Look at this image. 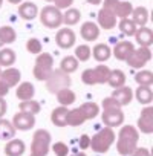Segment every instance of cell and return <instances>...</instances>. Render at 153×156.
Masks as SVG:
<instances>
[{"label":"cell","instance_id":"6da1fadb","mask_svg":"<svg viewBox=\"0 0 153 156\" xmlns=\"http://www.w3.org/2000/svg\"><path fill=\"white\" fill-rule=\"evenodd\" d=\"M116 141V150L121 156H130L135 148L138 147L139 141V132L133 126H123L119 129Z\"/></svg>","mask_w":153,"mask_h":156},{"label":"cell","instance_id":"7a4b0ae2","mask_svg":"<svg viewBox=\"0 0 153 156\" xmlns=\"http://www.w3.org/2000/svg\"><path fill=\"white\" fill-rule=\"evenodd\" d=\"M116 139V135L113 132V129L110 127H104L101 130H98L92 138H91V147L95 153H107L109 148L113 145Z\"/></svg>","mask_w":153,"mask_h":156},{"label":"cell","instance_id":"3957f363","mask_svg":"<svg viewBox=\"0 0 153 156\" xmlns=\"http://www.w3.org/2000/svg\"><path fill=\"white\" fill-rule=\"evenodd\" d=\"M110 69L104 64H98L94 69H86L81 73V81L87 86H95V84H106L109 80Z\"/></svg>","mask_w":153,"mask_h":156},{"label":"cell","instance_id":"277c9868","mask_svg":"<svg viewBox=\"0 0 153 156\" xmlns=\"http://www.w3.org/2000/svg\"><path fill=\"white\" fill-rule=\"evenodd\" d=\"M52 70H54L52 54H48V52L38 54L35 58V64H34V76L38 81H46Z\"/></svg>","mask_w":153,"mask_h":156},{"label":"cell","instance_id":"5b68a950","mask_svg":"<svg viewBox=\"0 0 153 156\" xmlns=\"http://www.w3.org/2000/svg\"><path fill=\"white\" fill-rule=\"evenodd\" d=\"M72 84V80H70V75L60 70V69H54L51 72V75L48 76L46 80V89L51 92V94H57L58 90L61 89H66V87H70Z\"/></svg>","mask_w":153,"mask_h":156},{"label":"cell","instance_id":"8992f818","mask_svg":"<svg viewBox=\"0 0 153 156\" xmlns=\"http://www.w3.org/2000/svg\"><path fill=\"white\" fill-rule=\"evenodd\" d=\"M51 133L44 129H40L34 133L32 136V144H31V153L37 156H46L51 150Z\"/></svg>","mask_w":153,"mask_h":156},{"label":"cell","instance_id":"52a82bcc","mask_svg":"<svg viewBox=\"0 0 153 156\" xmlns=\"http://www.w3.org/2000/svg\"><path fill=\"white\" fill-rule=\"evenodd\" d=\"M38 14H40L41 25L49 29H57L63 25V12L60 9H57L54 5L44 6L41 11H38Z\"/></svg>","mask_w":153,"mask_h":156},{"label":"cell","instance_id":"ba28073f","mask_svg":"<svg viewBox=\"0 0 153 156\" xmlns=\"http://www.w3.org/2000/svg\"><path fill=\"white\" fill-rule=\"evenodd\" d=\"M151 60V49L150 48H144L139 46L138 49H133L130 52V55L127 57V64L133 69H141L144 67L148 61Z\"/></svg>","mask_w":153,"mask_h":156},{"label":"cell","instance_id":"9c48e42d","mask_svg":"<svg viewBox=\"0 0 153 156\" xmlns=\"http://www.w3.org/2000/svg\"><path fill=\"white\" fill-rule=\"evenodd\" d=\"M138 132L141 133H145V135H150L153 133V107L148 104L145 106L141 113H139V118H138V126H136Z\"/></svg>","mask_w":153,"mask_h":156},{"label":"cell","instance_id":"30bf717a","mask_svg":"<svg viewBox=\"0 0 153 156\" xmlns=\"http://www.w3.org/2000/svg\"><path fill=\"white\" fill-rule=\"evenodd\" d=\"M101 119L106 127H110V129L119 127L124 122V112L121 109H107V110H103Z\"/></svg>","mask_w":153,"mask_h":156},{"label":"cell","instance_id":"8fae6325","mask_svg":"<svg viewBox=\"0 0 153 156\" xmlns=\"http://www.w3.org/2000/svg\"><path fill=\"white\" fill-rule=\"evenodd\" d=\"M76 41V35L72 29H69L67 26L66 28H61L58 29L57 35H55V43L58 44V48L61 49H70Z\"/></svg>","mask_w":153,"mask_h":156},{"label":"cell","instance_id":"7c38bea8","mask_svg":"<svg viewBox=\"0 0 153 156\" xmlns=\"http://www.w3.org/2000/svg\"><path fill=\"white\" fill-rule=\"evenodd\" d=\"M12 126L16 130H31L35 126V115H29V113H23V112H17L12 118Z\"/></svg>","mask_w":153,"mask_h":156},{"label":"cell","instance_id":"4fadbf2b","mask_svg":"<svg viewBox=\"0 0 153 156\" xmlns=\"http://www.w3.org/2000/svg\"><path fill=\"white\" fill-rule=\"evenodd\" d=\"M98 26H100V29H106V31H109V29H113L115 26H116V16L113 14V11H110V9H106V8H101L100 11H98Z\"/></svg>","mask_w":153,"mask_h":156},{"label":"cell","instance_id":"5bb4252c","mask_svg":"<svg viewBox=\"0 0 153 156\" xmlns=\"http://www.w3.org/2000/svg\"><path fill=\"white\" fill-rule=\"evenodd\" d=\"M20 78H22V73L16 67H5V70H2V73H0V80H2L9 89L16 87L20 83Z\"/></svg>","mask_w":153,"mask_h":156},{"label":"cell","instance_id":"9a60e30c","mask_svg":"<svg viewBox=\"0 0 153 156\" xmlns=\"http://www.w3.org/2000/svg\"><path fill=\"white\" fill-rule=\"evenodd\" d=\"M112 98L116 100V103L124 107V106H129L133 100V89H130L129 86H121V87H116L113 92H112Z\"/></svg>","mask_w":153,"mask_h":156},{"label":"cell","instance_id":"2e32d148","mask_svg":"<svg viewBox=\"0 0 153 156\" xmlns=\"http://www.w3.org/2000/svg\"><path fill=\"white\" fill-rule=\"evenodd\" d=\"M133 49H135V44H133L132 41H127V40L118 41V43L115 44V48L112 49V55H113L116 60H119V61H126L127 57L130 55V52H132Z\"/></svg>","mask_w":153,"mask_h":156},{"label":"cell","instance_id":"e0dca14e","mask_svg":"<svg viewBox=\"0 0 153 156\" xmlns=\"http://www.w3.org/2000/svg\"><path fill=\"white\" fill-rule=\"evenodd\" d=\"M135 41L139 44V46H144V48H150L153 44V31L147 26H141L136 29L135 32Z\"/></svg>","mask_w":153,"mask_h":156},{"label":"cell","instance_id":"ac0fdd59","mask_svg":"<svg viewBox=\"0 0 153 156\" xmlns=\"http://www.w3.org/2000/svg\"><path fill=\"white\" fill-rule=\"evenodd\" d=\"M80 34H81V37L86 41H95L100 37V26L97 23H94V22H84L81 25Z\"/></svg>","mask_w":153,"mask_h":156},{"label":"cell","instance_id":"d6986e66","mask_svg":"<svg viewBox=\"0 0 153 156\" xmlns=\"http://www.w3.org/2000/svg\"><path fill=\"white\" fill-rule=\"evenodd\" d=\"M19 16L23 20H34L38 16V8L32 2H22L19 5Z\"/></svg>","mask_w":153,"mask_h":156},{"label":"cell","instance_id":"ffe728a7","mask_svg":"<svg viewBox=\"0 0 153 156\" xmlns=\"http://www.w3.org/2000/svg\"><path fill=\"white\" fill-rule=\"evenodd\" d=\"M130 17H132L130 20H132L138 28H141V26H147V23H148V9H147L145 6L133 8Z\"/></svg>","mask_w":153,"mask_h":156},{"label":"cell","instance_id":"44dd1931","mask_svg":"<svg viewBox=\"0 0 153 156\" xmlns=\"http://www.w3.org/2000/svg\"><path fill=\"white\" fill-rule=\"evenodd\" d=\"M35 95V87L32 83L29 81H23L17 86V90H16V97L20 100V101H26V100H32Z\"/></svg>","mask_w":153,"mask_h":156},{"label":"cell","instance_id":"7402d4cb","mask_svg":"<svg viewBox=\"0 0 153 156\" xmlns=\"http://www.w3.org/2000/svg\"><path fill=\"white\" fill-rule=\"evenodd\" d=\"M67 113H69V109L64 107V106H60V107L54 109L52 113H51L52 124L57 126V127H66L67 126Z\"/></svg>","mask_w":153,"mask_h":156},{"label":"cell","instance_id":"603a6c76","mask_svg":"<svg viewBox=\"0 0 153 156\" xmlns=\"http://www.w3.org/2000/svg\"><path fill=\"white\" fill-rule=\"evenodd\" d=\"M26 150V145L22 139H9L5 145V153L6 156H22Z\"/></svg>","mask_w":153,"mask_h":156},{"label":"cell","instance_id":"cb8c5ba5","mask_svg":"<svg viewBox=\"0 0 153 156\" xmlns=\"http://www.w3.org/2000/svg\"><path fill=\"white\" fill-rule=\"evenodd\" d=\"M92 57L98 61V63H104L107 61L110 57H112V49L109 44H104V43H98L94 46L92 49Z\"/></svg>","mask_w":153,"mask_h":156},{"label":"cell","instance_id":"d4e9b609","mask_svg":"<svg viewBox=\"0 0 153 156\" xmlns=\"http://www.w3.org/2000/svg\"><path fill=\"white\" fill-rule=\"evenodd\" d=\"M133 97L138 100L139 104L142 106H148L153 101V90L148 86H138V89L135 90Z\"/></svg>","mask_w":153,"mask_h":156},{"label":"cell","instance_id":"484cf974","mask_svg":"<svg viewBox=\"0 0 153 156\" xmlns=\"http://www.w3.org/2000/svg\"><path fill=\"white\" fill-rule=\"evenodd\" d=\"M55 95H57V100H58L60 106H64V107L72 106V104L75 103V100H76V95H75L73 90H70V87L61 89V90H58Z\"/></svg>","mask_w":153,"mask_h":156},{"label":"cell","instance_id":"4316f807","mask_svg":"<svg viewBox=\"0 0 153 156\" xmlns=\"http://www.w3.org/2000/svg\"><path fill=\"white\" fill-rule=\"evenodd\" d=\"M107 84L112 86L113 89L121 87V86H126V73H124L121 69H113V70H110Z\"/></svg>","mask_w":153,"mask_h":156},{"label":"cell","instance_id":"83f0119b","mask_svg":"<svg viewBox=\"0 0 153 156\" xmlns=\"http://www.w3.org/2000/svg\"><path fill=\"white\" fill-rule=\"evenodd\" d=\"M17 60L16 51L11 48H2L0 49V66L2 67H11Z\"/></svg>","mask_w":153,"mask_h":156},{"label":"cell","instance_id":"f1b7e54d","mask_svg":"<svg viewBox=\"0 0 153 156\" xmlns=\"http://www.w3.org/2000/svg\"><path fill=\"white\" fill-rule=\"evenodd\" d=\"M84 121H87V119H86V116H84V113H83V110L80 107H75V109L69 110V113H67V126L78 127Z\"/></svg>","mask_w":153,"mask_h":156},{"label":"cell","instance_id":"f546056e","mask_svg":"<svg viewBox=\"0 0 153 156\" xmlns=\"http://www.w3.org/2000/svg\"><path fill=\"white\" fill-rule=\"evenodd\" d=\"M81 19V12L76 9V8H67L63 12V25L66 26H73L80 22Z\"/></svg>","mask_w":153,"mask_h":156},{"label":"cell","instance_id":"4dcf8cb0","mask_svg":"<svg viewBox=\"0 0 153 156\" xmlns=\"http://www.w3.org/2000/svg\"><path fill=\"white\" fill-rule=\"evenodd\" d=\"M16 129L12 126L11 121L8 119H0V139L6 141V139H12L16 136Z\"/></svg>","mask_w":153,"mask_h":156},{"label":"cell","instance_id":"1f68e13d","mask_svg":"<svg viewBox=\"0 0 153 156\" xmlns=\"http://www.w3.org/2000/svg\"><path fill=\"white\" fill-rule=\"evenodd\" d=\"M132 9H133V5L130 2H123V0H119L118 5L115 6L113 9V14L118 17V19H129L130 14H132Z\"/></svg>","mask_w":153,"mask_h":156},{"label":"cell","instance_id":"d6a6232c","mask_svg":"<svg viewBox=\"0 0 153 156\" xmlns=\"http://www.w3.org/2000/svg\"><path fill=\"white\" fill-rule=\"evenodd\" d=\"M76 69H78V60H76L73 55H67L61 60L60 63V70L66 72V73H73Z\"/></svg>","mask_w":153,"mask_h":156},{"label":"cell","instance_id":"836d02e7","mask_svg":"<svg viewBox=\"0 0 153 156\" xmlns=\"http://www.w3.org/2000/svg\"><path fill=\"white\" fill-rule=\"evenodd\" d=\"M20 112L23 113H29V115H37L40 110H41V106L38 101H35L34 98L32 100H26V101H22L20 106H19Z\"/></svg>","mask_w":153,"mask_h":156},{"label":"cell","instance_id":"e575fe53","mask_svg":"<svg viewBox=\"0 0 153 156\" xmlns=\"http://www.w3.org/2000/svg\"><path fill=\"white\" fill-rule=\"evenodd\" d=\"M17 38V34L14 31L12 26H0V41H2L3 44H11L14 43Z\"/></svg>","mask_w":153,"mask_h":156},{"label":"cell","instance_id":"d590c367","mask_svg":"<svg viewBox=\"0 0 153 156\" xmlns=\"http://www.w3.org/2000/svg\"><path fill=\"white\" fill-rule=\"evenodd\" d=\"M80 109L83 110L86 119H94V118H97L100 115V106L97 103H92V101H87V103L81 104Z\"/></svg>","mask_w":153,"mask_h":156},{"label":"cell","instance_id":"8d00e7d4","mask_svg":"<svg viewBox=\"0 0 153 156\" xmlns=\"http://www.w3.org/2000/svg\"><path fill=\"white\" fill-rule=\"evenodd\" d=\"M135 81L138 83V86H148V87H151V84H153V73L150 70H139L135 75Z\"/></svg>","mask_w":153,"mask_h":156},{"label":"cell","instance_id":"74e56055","mask_svg":"<svg viewBox=\"0 0 153 156\" xmlns=\"http://www.w3.org/2000/svg\"><path fill=\"white\" fill-rule=\"evenodd\" d=\"M73 57L78 60V63H80V61H87V60H91V57H92V49H91L87 44H80V46L75 48Z\"/></svg>","mask_w":153,"mask_h":156},{"label":"cell","instance_id":"f35d334b","mask_svg":"<svg viewBox=\"0 0 153 156\" xmlns=\"http://www.w3.org/2000/svg\"><path fill=\"white\" fill-rule=\"evenodd\" d=\"M118 28H119V31H121L124 35H127V37H133L135 32H136V29H138V26H136L130 19H123V20L119 22Z\"/></svg>","mask_w":153,"mask_h":156},{"label":"cell","instance_id":"ab89813d","mask_svg":"<svg viewBox=\"0 0 153 156\" xmlns=\"http://www.w3.org/2000/svg\"><path fill=\"white\" fill-rule=\"evenodd\" d=\"M41 49H43V46H41V41H40L38 38L32 37V38H29V40L26 41V51H28L29 54L38 55V54H41Z\"/></svg>","mask_w":153,"mask_h":156},{"label":"cell","instance_id":"60d3db41","mask_svg":"<svg viewBox=\"0 0 153 156\" xmlns=\"http://www.w3.org/2000/svg\"><path fill=\"white\" fill-rule=\"evenodd\" d=\"M51 148H52V151L55 153V156H67V153H69V147H67V144H64V142H55L54 145H51Z\"/></svg>","mask_w":153,"mask_h":156},{"label":"cell","instance_id":"b9f144b4","mask_svg":"<svg viewBox=\"0 0 153 156\" xmlns=\"http://www.w3.org/2000/svg\"><path fill=\"white\" fill-rule=\"evenodd\" d=\"M103 104V110H107V109H121V106L116 103V100L115 98H112V97H107V98H104L103 101H101Z\"/></svg>","mask_w":153,"mask_h":156},{"label":"cell","instance_id":"7bdbcfd3","mask_svg":"<svg viewBox=\"0 0 153 156\" xmlns=\"http://www.w3.org/2000/svg\"><path fill=\"white\" fill-rule=\"evenodd\" d=\"M52 3H54V6L57 8V9H67V8H72V5H73V0H52Z\"/></svg>","mask_w":153,"mask_h":156},{"label":"cell","instance_id":"ee69618b","mask_svg":"<svg viewBox=\"0 0 153 156\" xmlns=\"http://www.w3.org/2000/svg\"><path fill=\"white\" fill-rule=\"evenodd\" d=\"M78 145H80V148L81 150H87L89 147H91V136L89 135H81L80 136V139H78Z\"/></svg>","mask_w":153,"mask_h":156},{"label":"cell","instance_id":"f6af8a7d","mask_svg":"<svg viewBox=\"0 0 153 156\" xmlns=\"http://www.w3.org/2000/svg\"><path fill=\"white\" fill-rule=\"evenodd\" d=\"M130 156H151V153H150V150L145 148V147H136L135 151H133Z\"/></svg>","mask_w":153,"mask_h":156},{"label":"cell","instance_id":"bcb514c9","mask_svg":"<svg viewBox=\"0 0 153 156\" xmlns=\"http://www.w3.org/2000/svg\"><path fill=\"white\" fill-rule=\"evenodd\" d=\"M118 2H119V0H104V5H103V8L113 11V9H115V6L118 5Z\"/></svg>","mask_w":153,"mask_h":156},{"label":"cell","instance_id":"7dc6e473","mask_svg":"<svg viewBox=\"0 0 153 156\" xmlns=\"http://www.w3.org/2000/svg\"><path fill=\"white\" fill-rule=\"evenodd\" d=\"M8 92H9V87L0 80V98H3V97H6L8 95Z\"/></svg>","mask_w":153,"mask_h":156},{"label":"cell","instance_id":"c3c4849f","mask_svg":"<svg viewBox=\"0 0 153 156\" xmlns=\"http://www.w3.org/2000/svg\"><path fill=\"white\" fill-rule=\"evenodd\" d=\"M6 109H8L6 101H5L3 98H0V118H3V115L6 113Z\"/></svg>","mask_w":153,"mask_h":156},{"label":"cell","instance_id":"681fc988","mask_svg":"<svg viewBox=\"0 0 153 156\" xmlns=\"http://www.w3.org/2000/svg\"><path fill=\"white\" fill-rule=\"evenodd\" d=\"M86 2H87V5L98 6V5H101V3H103V0H86Z\"/></svg>","mask_w":153,"mask_h":156},{"label":"cell","instance_id":"f907efd6","mask_svg":"<svg viewBox=\"0 0 153 156\" xmlns=\"http://www.w3.org/2000/svg\"><path fill=\"white\" fill-rule=\"evenodd\" d=\"M8 2H9V3H12V5H20V3L23 2V0H8Z\"/></svg>","mask_w":153,"mask_h":156},{"label":"cell","instance_id":"816d5d0a","mask_svg":"<svg viewBox=\"0 0 153 156\" xmlns=\"http://www.w3.org/2000/svg\"><path fill=\"white\" fill-rule=\"evenodd\" d=\"M70 156H86V153L80 151V153H73V154H70Z\"/></svg>","mask_w":153,"mask_h":156},{"label":"cell","instance_id":"f5cc1de1","mask_svg":"<svg viewBox=\"0 0 153 156\" xmlns=\"http://www.w3.org/2000/svg\"><path fill=\"white\" fill-rule=\"evenodd\" d=\"M2 6H3V0H0V9H2Z\"/></svg>","mask_w":153,"mask_h":156},{"label":"cell","instance_id":"db71d44e","mask_svg":"<svg viewBox=\"0 0 153 156\" xmlns=\"http://www.w3.org/2000/svg\"><path fill=\"white\" fill-rule=\"evenodd\" d=\"M2 46H3V43H2V41H0V49H2Z\"/></svg>","mask_w":153,"mask_h":156},{"label":"cell","instance_id":"11a10c76","mask_svg":"<svg viewBox=\"0 0 153 156\" xmlns=\"http://www.w3.org/2000/svg\"><path fill=\"white\" fill-rule=\"evenodd\" d=\"M44 2H49V3H52V0H44Z\"/></svg>","mask_w":153,"mask_h":156},{"label":"cell","instance_id":"9f6ffc18","mask_svg":"<svg viewBox=\"0 0 153 156\" xmlns=\"http://www.w3.org/2000/svg\"><path fill=\"white\" fill-rule=\"evenodd\" d=\"M2 70H3V69H2V66H0V73H2Z\"/></svg>","mask_w":153,"mask_h":156},{"label":"cell","instance_id":"6f0895ef","mask_svg":"<svg viewBox=\"0 0 153 156\" xmlns=\"http://www.w3.org/2000/svg\"><path fill=\"white\" fill-rule=\"evenodd\" d=\"M31 156H37V154H32V153H31Z\"/></svg>","mask_w":153,"mask_h":156}]
</instances>
